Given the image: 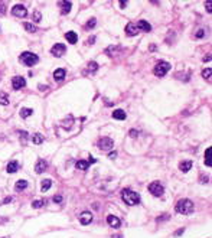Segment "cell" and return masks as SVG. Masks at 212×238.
<instances>
[{
  "label": "cell",
  "mask_w": 212,
  "mask_h": 238,
  "mask_svg": "<svg viewBox=\"0 0 212 238\" xmlns=\"http://www.w3.org/2000/svg\"><path fill=\"white\" fill-rule=\"evenodd\" d=\"M121 199L127 205L130 206H134V205H139L140 203V195L137 192H134L131 189H124L121 192Z\"/></svg>",
  "instance_id": "1"
},
{
  "label": "cell",
  "mask_w": 212,
  "mask_h": 238,
  "mask_svg": "<svg viewBox=\"0 0 212 238\" xmlns=\"http://www.w3.org/2000/svg\"><path fill=\"white\" fill-rule=\"evenodd\" d=\"M193 209H195V205L191 199H181L179 202L176 203V212L182 215H189L192 214Z\"/></svg>",
  "instance_id": "2"
},
{
  "label": "cell",
  "mask_w": 212,
  "mask_h": 238,
  "mask_svg": "<svg viewBox=\"0 0 212 238\" xmlns=\"http://www.w3.org/2000/svg\"><path fill=\"white\" fill-rule=\"evenodd\" d=\"M19 61L22 63H25L26 67H33V65L39 61V58H38L36 54H32V52H23V54L19 56Z\"/></svg>",
  "instance_id": "3"
},
{
  "label": "cell",
  "mask_w": 212,
  "mask_h": 238,
  "mask_svg": "<svg viewBox=\"0 0 212 238\" xmlns=\"http://www.w3.org/2000/svg\"><path fill=\"white\" fill-rule=\"evenodd\" d=\"M170 69V63L166 62V61H160V62H157V65L154 67L153 72L156 77H165L166 72Z\"/></svg>",
  "instance_id": "4"
},
{
  "label": "cell",
  "mask_w": 212,
  "mask_h": 238,
  "mask_svg": "<svg viewBox=\"0 0 212 238\" xmlns=\"http://www.w3.org/2000/svg\"><path fill=\"white\" fill-rule=\"evenodd\" d=\"M149 192L153 196H162L165 192V188L160 185V182H152L149 185Z\"/></svg>",
  "instance_id": "5"
},
{
  "label": "cell",
  "mask_w": 212,
  "mask_h": 238,
  "mask_svg": "<svg viewBox=\"0 0 212 238\" xmlns=\"http://www.w3.org/2000/svg\"><path fill=\"white\" fill-rule=\"evenodd\" d=\"M98 147L101 150H110V149H113L114 147L113 139H110V137H102V139L98 142Z\"/></svg>",
  "instance_id": "6"
},
{
  "label": "cell",
  "mask_w": 212,
  "mask_h": 238,
  "mask_svg": "<svg viewBox=\"0 0 212 238\" xmlns=\"http://www.w3.org/2000/svg\"><path fill=\"white\" fill-rule=\"evenodd\" d=\"M26 85V79L23 78V77H13V79H12V87H13V90H22V88Z\"/></svg>",
  "instance_id": "7"
},
{
  "label": "cell",
  "mask_w": 212,
  "mask_h": 238,
  "mask_svg": "<svg viewBox=\"0 0 212 238\" xmlns=\"http://www.w3.org/2000/svg\"><path fill=\"white\" fill-rule=\"evenodd\" d=\"M65 51H67V46H65V45L64 44H56V45L52 46L51 54L54 56H62L64 54H65Z\"/></svg>",
  "instance_id": "8"
},
{
  "label": "cell",
  "mask_w": 212,
  "mask_h": 238,
  "mask_svg": "<svg viewBox=\"0 0 212 238\" xmlns=\"http://www.w3.org/2000/svg\"><path fill=\"white\" fill-rule=\"evenodd\" d=\"M12 13L15 16H17V17H25V16L28 15V10H26V7H25L23 4H16L15 7L12 9Z\"/></svg>",
  "instance_id": "9"
},
{
  "label": "cell",
  "mask_w": 212,
  "mask_h": 238,
  "mask_svg": "<svg viewBox=\"0 0 212 238\" xmlns=\"http://www.w3.org/2000/svg\"><path fill=\"white\" fill-rule=\"evenodd\" d=\"M46 167H48V163L43 160V159H39L38 162H36V165H35V170H36V173H43V172L46 170Z\"/></svg>",
  "instance_id": "10"
},
{
  "label": "cell",
  "mask_w": 212,
  "mask_h": 238,
  "mask_svg": "<svg viewBox=\"0 0 212 238\" xmlns=\"http://www.w3.org/2000/svg\"><path fill=\"white\" fill-rule=\"evenodd\" d=\"M91 221H92V214L91 212H82L79 215V222L82 225H88V224H91Z\"/></svg>",
  "instance_id": "11"
},
{
  "label": "cell",
  "mask_w": 212,
  "mask_h": 238,
  "mask_svg": "<svg viewBox=\"0 0 212 238\" xmlns=\"http://www.w3.org/2000/svg\"><path fill=\"white\" fill-rule=\"evenodd\" d=\"M107 222H108V225L113 226V228H118V226L121 225V221H120L117 217H114V215H108V217H107Z\"/></svg>",
  "instance_id": "12"
},
{
  "label": "cell",
  "mask_w": 212,
  "mask_h": 238,
  "mask_svg": "<svg viewBox=\"0 0 212 238\" xmlns=\"http://www.w3.org/2000/svg\"><path fill=\"white\" fill-rule=\"evenodd\" d=\"M65 39H67L71 45H75L77 42H78V35H77L75 32L69 30V32H67V33H65Z\"/></svg>",
  "instance_id": "13"
},
{
  "label": "cell",
  "mask_w": 212,
  "mask_h": 238,
  "mask_svg": "<svg viewBox=\"0 0 212 238\" xmlns=\"http://www.w3.org/2000/svg\"><path fill=\"white\" fill-rule=\"evenodd\" d=\"M137 32H139V29H137V26L134 23H129L126 26V33L129 36H134V35H137Z\"/></svg>",
  "instance_id": "14"
},
{
  "label": "cell",
  "mask_w": 212,
  "mask_h": 238,
  "mask_svg": "<svg viewBox=\"0 0 212 238\" xmlns=\"http://www.w3.org/2000/svg\"><path fill=\"white\" fill-rule=\"evenodd\" d=\"M65 75H67L65 69L59 68V69H56V71L54 72V79H55V81H62V79L65 78Z\"/></svg>",
  "instance_id": "15"
},
{
  "label": "cell",
  "mask_w": 212,
  "mask_h": 238,
  "mask_svg": "<svg viewBox=\"0 0 212 238\" xmlns=\"http://www.w3.org/2000/svg\"><path fill=\"white\" fill-rule=\"evenodd\" d=\"M136 26H137V29H141V30H144V32H150V30H152V26H150L146 20H139Z\"/></svg>",
  "instance_id": "16"
},
{
  "label": "cell",
  "mask_w": 212,
  "mask_h": 238,
  "mask_svg": "<svg viewBox=\"0 0 212 238\" xmlns=\"http://www.w3.org/2000/svg\"><path fill=\"white\" fill-rule=\"evenodd\" d=\"M17 169H19V163L16 162V160H12V162L7 165V169H6V170H7L9 173H15V172H17Z\"/></svg>",
  "instance_id": "17"
},
{
  "label": "cell",
  "mask_w": 212,
  "mask_h": 238,
  "mask_svg": "<svg viewBox=\"0 0 212 238\" xmlns=\"http://www.w3.org/2000/svg\"><path fill=\"white\" fill-rule=\"evenodd\" d=\"M113 117L115 120H124L126 119V111L123 110H114L113 111Z\"/></svg>",
  "instance_id": "18"
},
{
  "label": "cell",
  "mask_w": 212,
  "mask_h": 238,
  "mask_svg": "<svg viewBox=\"0 0 212 238\" xmlns=\"http://www.w3.org/2000/svg\"><path fill=\"white\" fill-rule=\"evenodd\" d=\"M88 165H90V163L87 162V160H78V162L75 163V167L79 169V170H87V169H88Z\"/></svg>",
  "instance_id": "19"
},
{
  "label": "cell",
  "mask_w": 212,
  "mask_h": 238,
  "mask_svg": "<svg viewBox=\"0 0 212 238\" xmlns=\"http://www.w3.org/2000/svg\"><path fill=\"white\" fill-rule=\"evenodd\" d=\"M211 155H212V147H208V149H206V152H205V165H206V166H211V165H212Z\"/></svg>",
  "instance_id": "20"
},
{
  "label": "cell",
  "mask_w": 212,
  "mask_h": 238,
  "mask_svg": "<svg viewBox=\"0 0 212 238\" xmlns=\"http://www.w3.org/2000/svg\"><path fill=\"white\" fill-rule=\"evenodd\" d=\"M15 188H16V190H23V189H26V188H28V182H26V180H23V179H20V180H17V182H16Z\"/></svg>",
  "instance_id": "21"
},
{
  "label": "cell",
  "mask_w": 212,
  "mask_h": 238,
  "mask_svg": "<svg viewBox=\"0 0 212 238\" xmlns=\"http://www.w3.org/2000/svg\"><path fill=\"white\" fill-rule=\"evenodd\" d=\"M31 140L35 144H40V143L43 142V136L42 134H39V133H35V134H32V137H31Z\"/></svg>",
  "instance_id": "22"
},
{
  "label": "cell",
  "mask_w": 212,
  "mask_h": 238,
  "mask_svg": "<svg viewBox=\"0 0 212 238\" xmlns=\"http://www.w3.org/2000/svg\"><path fill=\"white\" fill-rule=\"evenodd\" d=\"M191 167H192V162H182L181 165H179V169H181L182 172H185V173H186Z\"/></svg>",
  "instance_id": "23"
},
{
  "label": "cell",
  "mask_w": 212,
  "mask_h": 238,
  "mask_svg": "<svg viewBox=\"0 0 212 238\" xmlns=\"http://www.w3.org/2000/svg\"><path fill=\"white\" fill-rule=\"evenodd\" d=\"M59 4L62 6V13H64V15H67V13L71 10V6H72V4H71V2H61Z\"/></svg>",
  "instance_id": "24"
},
{
  "label": "cell",
  "mask_w": 212,
  "mask_h": 238,
  "mask_svg": "<svg viewBox=\"0 0 212 238\" xmlns=\"http://www.w3.org/2000/svg\"><path fill=\"white\" fill-rule=\"evenodd\" d=\"M52 186V180L51 179H45V180H42V192H46L49 188Z\"/></svg>",
  "instance_id": "25"
},
{
  "label": "cell",
  "mask_w": 212,
  "mask_h": 238,
  "mask_svg": "<svg viewBox=\"0 0 212 238\" xmlns=\"http://www.w3.org/2000/svg\"><path fill=\"white\" fill-rule=\"evenodd\" d=\"M0 104L2 105H7L9 104V95L6 92H0Z\"/></svg>",
  "instance_id": "26"
},
{
  "label": "cell",
  "mask_w": 212,
  "mask_h": 238,
  "mask_svg": "<svg viewBox=\"0 0 212 238\" xmlns=\"http://www.w3.org/2000/svg\"><path fill=\"white\" fill-rule=\"evenodd\" d=\"M33 114V110L32 108H22L20 110V115L23 117V119H26V117H29V115Z\"/></svg>",
  "instance_id": "27"
},
{
  "label": "cell",
  "mask_w": 212,
  "mask_h": 238,
  "mask_svg": "<svg viewBox=\"0 0 212 238\" xmlns=\"http://www.w3.org/2000/svg\"><path fill=\"white\" fill-rule=\"evenodd\" d=\"M45 203H46V199H38V201H33L32 202V206L33 208H42Z\"/></svg>",
  "instance_id": "28"
},
{
  "label": "cell",
  "mask_w": 212,
  "mask_h": 238,
  "mask_svg": "<svg viewBox=\"0 0 212 238\" xmlns=\"http://www.w3.org/2000/svg\"><path fill=\"white\" fill-rule=\"evenodd\" d=\"M202 77H204L205 79H208V81H211V68H206V69H204V72H202Z\"/></svg>",
  "instance_id": "29"
},
{
  "label": "cell",
  "mask_w": 212,
  "mask_h": 238,
  "mask_svg": "<svg viewBox=\"0 0 212 238\" xmlns=\"http://www.w3.org/2000/svg\"><path fill=\"white\" fill-rule=\"evenodd\" d=\"M88 69H90L91 72H95L97 69H98V63L97 62H90L88 63Z\"/></svg>",
  "instance_id": "30"
},
{
  "label": "cell",
  "mask_w": 212,
  "mask_h": 238,
  "mask_svg": "<svg viewBox=\"0 0 212 238\" xmlns=\"http://www.w3.org/2000/svg\"><path fill=\"white\" fill-rule=\"evenodd\" d=\"M23 28L26 29L28 32H36V28H35V26H33L32 23H25V25H23Z\"/></svg>",
  "instance_id": "31"
},
{
  "label": "cell",
  "mask_w": 212,
  "mask_h": 238,
  "mask_svg": "<svg viewBox=\"0 0 212 238\" xmlns=\"http://www.w3.org/2000/svg\"><path fill=\"white\" fill-rule=\"evenodd\" d=\"M26 139H28V133H26V131H22V133H20V142L23 143H26Z\"/></svg>",
  "instance_id": "32"
},
{
  "label": "cell",
  "mask_w": 212,
  "mask_h": 238,
  "mask_svg": "<svg viewBox=\"0 0 212 238\" xmlns=\"http://www.w3.org/2000/svg\"><path fill=\"white\" fill-rule=\"evenodd\" d=\"M54 202H55V203H61V202H62V196H61V195H55V196H54Z\"/></svg>",
  "instance_id": "33"
},
{
  "label": "cell",
  "mask_w": 212,
  "mask_h": 238,
  "mask_svg": "<svg viewBox=\"0 0 212 238\" xmlns=\"http://www.w3.org/2000/svg\"><path fill=\"white\" fill-rule=\"evenodd\" d=\"M40 17H42V16H40V13L39 12H35V15H33V20H35V22H40Z\"/></svg>",
  "instance_id": "34"
},
{
  "label": "cell",
  "mask_w": 212,
  "mask_h": 238,
  "mask_svg": "<svg viewBox=\"0 0 212 238\" xmlns=\"http://www.w3.org/2000/svg\"><path fill=\"white\" fill-rule=\"evenodd\" d=\"M94 26H95V19L88 20V23H87V28H94Z\"/></svg>",
  "instance_id": "35"
},
{
  "label": "cell",
  "mask_w": 212,
  "mask_h": 238,
  "mask_svg": "<svg viewBox=\"0 0 212 238\" xmlns=\"http://www.w3.org/2000/svg\"><path fill=\"white\" fill-rule=\"evenodd\" d=\"M163 215H165V217H159V218H157L156 221H157V222H160V221H165V219H169V215H167V214H163Z\"/></svg>",
  "instance_id": "36"
},
{
  "label": "cell",
  "mask_w": 212,
  "mask_h": 238,
  "mask_svg": "<svg viewBox=\"0 0 212 238\" xmlns=\"http://www.w3.org/2000/svg\"><path fill=\"white\" fill-rule=\"evenodd\" d=\"M204 35H205V30H204V29H199V30L196 32V38H202Z\"/></svg>",
  "instance_id": "37"
},
{
  "label": "cell",
  "mask_w": 212,
  "mask_h": 238,
  "mask_svg": "<svg viewBox=\"0 0 212 238\" xmlns=\"http://www.w3.org/2000/svg\"><path fill=\"white\" fill-rule=\"evenodd\" d=\"M185 232V228H181V230H177L176 232H175V237H179V235H182Z\"/></svg>",
  "instance_id": "38"
},
{
  "label": "cell",
  "mask_w": 212,
  "mask_h": 238,
  "mask_svg": "<svg viewBox=\"0 0 212 238\" xmlns=\"http://www.w3.org/2000/svg\"><path fill=\"white\" fill-rule=\"evenodd\" d=\"M209 180H208V176L205 178V176H200V183H208Z\"/></svg>",
  "instance_id": "39"
},
{
  "label": "cell",
  "mask_w": 212,
  "mask_h": 238,
  "mask_svg": "<svg viewBox=\"0 0 212 238\" xmlns=\"http://www.w3.org/2000/svg\"><path fill=\"white\" fill-rule=\"evenodd\" d=\"M12 201H13V198H12V196H7V198H4L3 203H9V202H12Z\"/></svg>",
  "instance_id": "40"
},
{
  "label": "cell",
  "mask_w": 212,
  "mask_h": 238,
  "mask_svg": "<svg viewBox=\"0 0 212 238\" xmlns=\"http://www.w3.org/2000/svg\"><path fill=\"white\" fill-rule=\"evenodd\" d=\"M137 134L139 133L136 130H130V136H131V137H137Z\"/></svg>",
  "instance_id": "41"
},
{
  "label": "cell",
  "mask_w": 212,
  "mask_h": 238,
  "mask_svg": "<svg viewBox=\"0 0 212 238\" xmlns=\"http://www.w3.org/2000/svg\"><path fill=\"white\" fill-rule=\"evenodd\" d=\"M108 157H110V159H115V157H117V153H115V152H114V153H110V155H108Z\"/></svg>",
  "instance_id": "42"
},
{
  "label": "cell",
  "mask_w": 212,
  "mask_h": 238,
  "mask_svg": "<svg viewBox=\"0 0 212 238\" xmlns=\"http://www.w3.org/2000/svg\"><path fill=\"white\" fill-rule=\"evenodd\" d=\"M211 4H212L211 2H208V3H206V9H208V12H209V13L212 12V9H211Z\"/></svg>",
  "instance_id": "43"
},
{
  "label": "cell",
  "mask_w": 212,
  "mask_h": 238,
  "mask_svg": "<svg viewBox=\"0 0 212 238\" xmlns=\"http://www.w3.org/2000/svg\"><path fill=\"white\" fill-rule=\"evenodd\" d=\"M94 40H95V38H94V36H92V38H90V39H88V44H90V45H92V44H94Z\"/></svg>",
  "instance_id": "44"
},
{
  "label": "cell",
  "mask_w": 212,
  "mask_h": 238,
  "mask_svg": "<svg viewBox=\"0 0 212 238\" xmlns=\"http://www.w3.org/2000/svg\"><path fill=\"white\" fill-rule=\"evenodd\" d=\"M46 85H39V90H40V91H45V90H46Z\"/></svg>",
  "instance_id": "45"
},
{
  "label": "cell",
  "mask_w": 212,
  "mask_h": 238,
  "mask_svg": "<svg viewBox=\"0 0 212 238\" xmlns=\"http://www.w3.org/2000/svg\"><path fill=\"white\" fill-rule=\"evenodd\" d=\"M0 13H4V6H0Z\"/></svg>",
  "instance_id": "46"
}]
</instances>
